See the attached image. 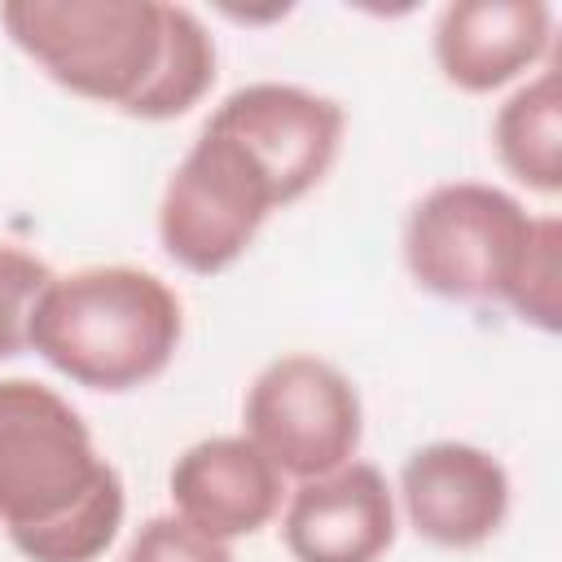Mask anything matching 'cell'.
Returning <instances> with one entry per match:
<instances>
[{
  "mask_svg": "<svg viewBox=\"0 0 562 562\" xmlns=\"http://www.w3.org/2000/svg\"><path fill=\"white\" fill-rule=\"evenodd\" d=\"M0 22L53 83L127 119H180L215 83V40L184 4L9 0Z\"/></svg>",
  "mask_w": 562,
  "mask_h": 562,
  "instance_id": "6da1fadb",
  "label": "cell"
},
{
  "mask_svg": "<svg viewBox=\"0 0 562 562\" xmlns=\"http://www.w3.org/2000/svg\"><path fill=\"white\" fill-rule=\"evenodd\" d=\"M123 479L88 422L35 378H0V527L26 562H97L123 527Z\"/></svg>",
  "mask_w": 562,
  "mask_h": 562,
  "instance_id": "7a4b0ae2",
  "label": "cell"
},
{
  "mask_svg": "<svg viewBox=\"0 0 562 562\" xmlns=\"http://www.w3.org/2000/svg\"><path fill=\"white\" fill-rule=\"evenodd\" d=\"M404 268L443 303H501L544 334L562 325V224L496 184H435L404 220Z\"/></svg>",
  "mask_w": 562,
  "mask_h": 562,
  "instance_id": "3957f363",
  "label": "cell"
},
{
  "mask_svg": "<svg viewBox=\"0 0 562 562\" xmlns=\"http://www.w3.org/2000/svg\"><path fill=\"white\" fill-rule=\"evenodd\" d=\"M184 334L176 290L132 263H97L53 277L26 321V347L88 391L154 382Z\"/></svg>",
  "mask_w": 562,
  "mask_h": 562,
  "instance_id": "277c9868",
  "label": "cell"
},
{
  "mask_svg": "<svg viewBox=\"0 0 562 562\" xmlns=\"http://www.w3.org/2000/svg\"><path fill=\"white\" fill-rule=\"evenodd\" d=\"M277 206L281 198L250 154L220 127L202 123L198 140L162 184L158 241L184 272L215 277L250 250Z\"/></svg>",
  "mask_w": 562,
  "mask_h": 562,
  "instance_id": "5b68a950",
  "label": "cell"
},
{
  "mask_svg": "<svg viewBox=\"0 0 562 562\" xmlns=\"http://www.w3.org/2000/svg\"><path fill=\"white\" fill-rule=\"evenodd\" d=\"M246 439L281 470V479H321L356 461L364 408L351 378L307 351L263 364L241 404Z\"/></svg>",
  "mask_w": 562,
  "mask_h": 562,
  "instance_id": "8992f818",
  "label": "cell"
},
{
  "mask_svg": "<svg viewBox=\"0 0 562 562\" xmlns=\"http://www.w3.org/2000/svg\"><path fill=\"white\" fill-rule=\"evenodd\" d=\"M206 123L233 136L250 154V162L272 180L281 206H290L312 193L334 167L347 114L338 101L312 88L263 79L228 92Z\"/></svg>",
  "mask_w": 562,
  "mask_h": 562,
  "instance_id": "52a82bcc",
  "label": "cell"
},
{
  "mask_svg": "<svg viewBox=\"0 0 562 562\" xmlns=\"http://www.w3.org/2000/svg\"><path fill=\"white\" fill-rule=\"evenodd\" d=\"M400 505L408 527L439 549L487 544L509 514V474L479 443L435 439L404 457Z\"/></svg>",
  "mask_w": 562,
  "mask_h": 562,
  "instance_id": "ba28073f",
  "label": "cell"
},
{
  "mask_svg": "<svg viewBox=\"0 0 562 562\" xmlns=\"http://www.w3.org/2000/svg\"><path fill=\"white\" fill-rule=\"evenodd\" d=\"M281 540L294 562H382L395 544V492L369 461H347L290 492Z\"/></svg>",
  "mask_w": 562,
  "mask_h": 562,
  "instance_id": "9c48e42d",
  "label": "cell"
},
{
  "mask_svg": "<svg viewBox=\"0 0 562 562\" xmlns=\"http://www.w3.org/2000/svg\"><path fill=\"white\" fill-rule=\"evenodd\" d=\"M167 492L176 518L228 544L237 536H255L277 518L281 470L246 435H215L189 443L176 457Z\"/></svg>",
  "mask_w": 562,
  "mask_h": 562,
  "instance_id": "30bf717a",
  "label": "cell"
},
{
  "mask_svg": "<svg viewBox=\"0 0 562 562\" xmlns=\"http://www.w3.org/2000/svg\"><path fill=\"white\" fill-rule=\"evenodd\" d=\"M435 61L461 92H496L553 48V9L540 0H457L435 22Z\"/></svg>",
  "mask_w": 562,
  "mask_h": 562,
  "instance_id": "8fae6325",
  "label": "cell"
},
{
  "mask_svg": "<svg viewBox=\"0 0 562 562\" xmlns=\"http://www.w3.org/2000/svg\"><path fill=\"white\" fill-rule=\"evenodd\" d=\"M492 145L501 167L531 193L562 189V83L553 66L505 97L492 119Z\"/></svg>",
  "mask_w": 562,
  "mask_h": 562,
  "instance_id": "7c38bea8",
  "label": "cell"
},
{
  "mask_svg": "<svg viewBox=\"0 0 562 562\" xmlns=\"http://www.w3.org/2000/svg\"><path fill=\"white\" fill-rule=\"evenodd\" d=\"M53 281V268L31 250L0 246V360L26 347V321L40 290Z\"/></svg>",
  "mask_w": 562,
  "mask_h": 562,
  "instance_id": "4fadbf2b",
  "label": "cell"
},
{
  "mask_svg": "<svg viewBox=\"0 0 562 562\" xmlns=\"http://www.w3.org/2000/svg\"><path fill=\"white\" fill-rule=\"evenodd\" d=\"M123 562H233V549L176 514L145 518L123 549Z\"/></svg>",
  "mask_w": 562,
  "mask_h": 562,
  "instance_id": "5bb4252c",
  "label": "cell"
}]
</instances>
